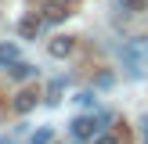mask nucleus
I'll list each match as a JSON object with an SVG mask.
<instances>
[{"label": "nucleus", "instance_id": "16", "mask_svg": "<svg viewBox=\"0 0 148 144\" xmlns=\"http://www.w3.org/2000/svg\"><path fill=\"white\" fill-rule=\"evenodd\" d=\"M58 4H69V7H76V4H79V0H58Z\"/></svg>", "mask_w": 148, "mask_h": 144}, {"label": "nucleus", "instance_id": "17", "mask_svg": "<svg viewBox=\"0 0 148 144\" xmlns=\"http://www.w3.org/2000/svg\"><path fill=\"white\" fill-rule=\"evenodd\" d=\"M0 144H14V141H11V137H0Z\"/></svg>", "mask_w": 148, "mask_h": 144}, {"label": "nucleus", "instance_id": "13", "mask_svg": "<svg viewBox=\"0 0 148 144\" xmlns=\"http://www.w3.org/2000/svg\"><path fill=\"white\" fill-rule=\"evenodd\" d=\"M58 94H62V83L47 86V97H43V101H47V105H58V101H62V97H58Z\"/></svg>", "mask_w": 148, "mask_h": 144}, {"label": "nucleus", "instance_id": "1", "mask_svg": "<svg viewBox=\"0 0 148 144\" xmlns=\"http://www.w3.org/2000/svg\"><path fill=\"white\" fill-rule=\"evenodd\" d=\"M119 61L130 76H145L148 72V36H130V40L119 43Z\"/></svg>", "mask_w": 148, "mask_h": 144}, {"label": "nucleus", "instance_id": "10", "mask_svg": "<svg viewBox=\"0 0 148 144\" xmlns=\"http://www.w3.org/2000/svg\"><path fill=\"white\" fill-rule=\"evenodd\" d=\"M29 144H54V130H51V126H40V130H33Z\"/></svg>", "mask_w": 148, "mask_h": 144}, {"label": "nucleus", "instance_id": "14", "mask_svg": "<svg viewBox=\"0 0 148 144\" xmlns=\"http://www.w3.org/2000/svg\"><path fill=\"white\" fill-rule=\"evenodd\" d=\"M76 101H79L83 108H94V90H79V94H76Z\"/></svg>", "mask_w": 148, "mask_h": 144}, {"label": "nucleus", "instance_id": "4", "mask_svg": "<svg viewBox=\"0 0 148 144\" xmlns=\"http://www.w3.org/2000/svg\"><path fill=\"white\" fill-rule=\"evenodd\" d=\"M40 33H43L40 11H25V14L18 18V36H22V40H40Z\"/></svg>", "mask_w": 148, "mask_h": 144}, {"label": "nucleus", "instance_id": "8", "mask_svg": "<svg viewBox=\"0 0 148 144\" xmlns=\"http://www.w3.org/2000/svg\"><path fill=\"white\" fill-rule=\"evenodd\" d=\"M112 7H116V14H141L145 7H148V0H112Z\"/></svg>", "mask_w": 148, "mask_h": 144}, {"label": "nucleus", "instance_id": "6", "mask_svg": "<svg viewBox=\"0 0 148 144\" xmlns=\"http://www.w3.org/2000/svg\"><path fill=\"white\" fill-rule=\"evenodd\" d=\"M72 50H76V36H54V40L47 43L51 58H72Z\"/></svg>", "mask_w": 148, "mask_h": 144}, {"label": "nucleus", "instance_id": "11", "mask_svg": "<svg viewBox=\"0 0 148 144\" xmlns=\"http://www.w3.org/2000/svg\"><path fill=\"white\" fill-rule=\"evenodd\" d=\"M94 144H127V133H112V130H108V133L94 137Z\"/></svg>", "mask_w": 148, "mask_h": 144}, {"label": "nucleus", "instance_id": "5", "mask_svg": "<svg viewBox=\"0 0 148 144\" xmlns=\"http://www.w3.org/2000/svg\"><path fill=\"white\" fill-rule=\"evenodd\" d=\"M40 94H36V90H29V86H22V90L18 94H14V97H11V108H14V115H29V112H33V108L36 105H40Z\"/></svg>", "mask_w": 148, "mask_h": 144}, {"label": "nucleus", "instance_id": "7", "mask_svg": "<svg viewBox=\"0 0 148 144\" xmlns=\"http://www.w3.org/2000/svg\"><path fill=\"white\" fill-rule=\"evenodd\" d=\"M18 61H22V47L11 43V40H4L0 43V69H11V65H18Z\"/></svg>", "mask_w": 148, "mask_h": 144}, {"label": "nucleus", "instance_id": "3", "mask_svg": "<svg viewBox=\"0 0 148 144\" xmlns=\"http://www.w3.org/2000/svg\"><path fill=\"white\" fill-rule=\"evenodd\" d=\"M69 14H72V7H69V4H58V0H43V7H40L43 25H62Z\"/></svg>", "mask_w": 148, "mask_h": 144}, {"label": "nucleus", "instance_id": "2", "mask_svg": "<svg viewBox=\"0 0 148 144\" xmlns=\"http://www.w3.org/2000/svg\"><path fill=\"white\" fill-rule=\"evenodd\" d=\"M69 133H72V141H94L98 133H105L101 130V122H98V115H76V119L69 122Z\"/></svg>", "mask_w": 148, "mask_h": 144}, {"label": "nucleus", "instance_id": "12", "mask_svg": "<svg viewBox=\"0 0 148 144\" xmlns=\"http://www.w3.org/2000/svg\"><path fill=\"white\" fill-rule=\"evenodd\" d=\"M94 83H98L101 90H112V86H116V76H112V72H98V76H94Z\"/></svg>", "mask_w": 148, "mask_h": 144}, {"label": "nucleus", "instance_id": "9", "mask_svg": "<svg viewBox=\"0 0 148 144\" xmlns=\"http://www.w3.org/2000/svg\"><path fill=\"white\" fill-rule=\"evenodd\" d=\"M7 72H11V79L25 83V79H33V76H36V65H33V61H18V65H11Z\"/></svg>", "mask_w": 148, "mask_h": 144}, {"label": "nucleus", "instance_id": "15", "mask_svg": "<svg viewBox=\"0 0 148 144\" xmlns=\"http://www.w3.org/2000/svg\"><path fill=\"white\" fill-rule=\"evenodd\" d=\"M141 137H145V144H148V112L141 115Z\"/></svg>", "mask_w": 148, "mask_h": 144}]
</instances>
